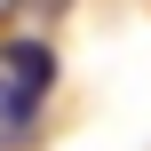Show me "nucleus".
Wrapping results in <instances>:
<instances>
[{"instance_id":"1","label":"nucleus","mask_w":151,"mask_h":151,"mask_svg":"<svg viewBox=\"0 0 151 151\" xmlns=\"http://www.w3.org/2000/svg\"><path fill=\"white\" fill-rule=\"evenodd\" d=\"M0 80H16L24 96H48L56 88V48L48 40H8L0 48Z\"/></svg>"}]
</instances>
